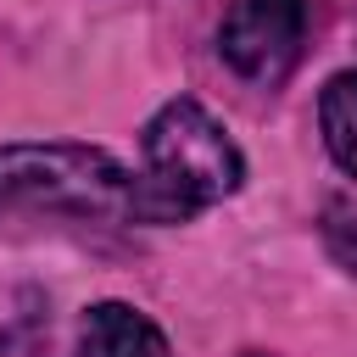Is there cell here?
<instances>
[{
  "mask_svg": "<svg viewBox=\"0 0 357 357\" xmlns=\"http://www.w3.org/2000/svg\"><path fill=\"white\" fill-rule=\"evenodd\" d=\"M245 178V156L229 128L195 100L173 95L151 112L139 134V173H134V223H190L206 206L229 201Z\"/></svg>",
  "mask_w": 357,
  "mask_h": 357,
  "instance_id": "obj_1",
  "label": "cell"
},
{
  "mask_svg": "<svg viewBox=\"0 0 357 357\" xmlns=\"http://www.w3.org/2000/svg\"><path fill=\"white\" fill-rule=\"evenodd\" d=\"M11 206L134 223V173L100 145H73V139L0 145V212Z\"/></svg>",
  "mask_w": 357,
  "mask_h": 357,
  "instance_id": "obj_2",
  "label": "cell"
},
{
  "mask_svg": "<svg viewBox=\"0 0 357 357\" xmlns=\"http://www.w3.org/2000/svg\"><path fill=\"white\" fill-rule=\"evenodd\" d=\"M307 28H312L307 0H229L218 22V56L229 61L234 78L279 89L307 50Z\"/></svg>",
  "mask_w": 357,
  "mask_h": 357,
  "instance_id": "obj_3",
  "label": "cell"
},
{
  "mask_svg": "<svg viewBox=\"0 0 357 357\" xmlns=\"http://www.w3.org/2000/svg\"><path fill=\"white\" fill-rule=\"evenodd\" d=\"M73 357H173L167 335L128 301H95L78 324Z\"/></svg>",
  "mask_w": 357,
  "mask_h": 357,
  "instance_id": "obj_4",
  "label": "cell"
},
{
  "mask_svg": "<svg viewBox=\"0 0 357 357\" xmlns=\"http://www.w3.org/2000/svg\"><path fill=\"white\" fill-rule=\"evenodd\" d=\"M318 128H324V145L335 156L340 173L357 178V67L335 73L318 95Z\"/></svg>",
  "mask_w": 357,
  "mask_h": 357,
  "instance_id": "obj_5",
  "label": "cell"
},
{
  "mask_svg": "<svg viewBox=\"0 0 357 357\" xmlns=\"http://www.w3.org/2000/svg\"><path fill=\"white\" fill-rule=\"evenodd\" d=\"M324 245H329V257L357 279V212H335V218L324 223Z\"/></svg>",
  "mask_w": 357,
  "mask_h": 357,
  "instance_id": "obj_6",
  "label": "cell"
},
{
  "mask_svg": "<svg viewBox=\"0 0 357 357\" xmlns=\"http://www.w3.org/2000/svg\"><path fill=\"white\" fill-rule=\"evenodd\" d=\"M240 357H273V351H240Z\"/></svg>",
  "mask_w": 357,
  "mask_h": 357,
  "instance_id": "obj_7",
  "label": "cell"
}]
</instances>
